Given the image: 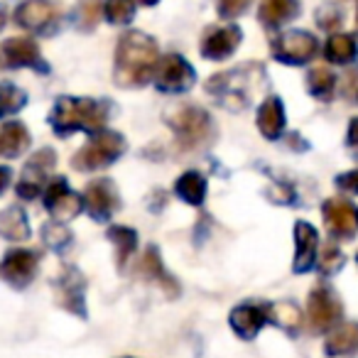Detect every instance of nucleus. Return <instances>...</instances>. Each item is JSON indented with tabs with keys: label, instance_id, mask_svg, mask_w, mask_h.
<instances>
[{
	"label": "nucleus",
	"instance_id": "40",
	"mask_svg": "<svg viewBox=\"0 0 358 358\" xmlns=\"http://www.w3.org/2000/svg\"><path fill=\"white\" fill-rule=\"evenodd\" d=\"M10 179H13V169L10 167H0V194L8 189Z\"/></svg>",
	"mask_w": 358,
	"mask_h": 358
},
{
	"label": "nucleus",
	"instance_id": "33",
	"mask_svg": "<svg viewBox=\"0 0 358 358\" xmlns=\"http://www.w3.org/2000/svg\"><path fill=\"white\" fill-rule=\"evenodd\" d=\"M42 241L47 243V248L57 250V253H64L66 248H71L74 243V236H71L69 226L59 224V221H52L42 229Z\"/></svg>",
	"mask_w": 358,
	"mask_h": 358
},
{
	"label": "nucleus",
	"instance_id": "24",
	"mask_svg": "<svg viewBox=\"0 0 358 358\" xmlns=\"http://www.w3.org/2000/svg\"><path fill=\"white\" fill-rule=\"evenodd\" d=\"M32 138L22 123H3L0 125V159H13L20 157L27 148H30Z\"/></svg>",
	"mask_w": 358,
	"mask_h": 358
},
{
	"label": "nucleus",
	"instance_id": "34",
	"mask_svg": "<svg viewBox=\"0 0 358 358\" xmlns=\"http://www.w3.org/2000/svg\"><path fill=\"white\" fill-rule=\"evenodd\" d=\"M106 17L113 25H128L135 17V3L133 0H106Z\"/></svg>",
	"mask_w": 358,
	"mask_h": 358
},
{
	"label": "nucleus",
	"instance_id": "5",
	"mask_svg": "<svg viewBox=\"0 0 358 358\" xmlns=\"http://www.w3.org/2000/svg\"><path fill=\"white\" fill-rule=\"evenodd\" d=\"M125 138L115 130H99V133L91 135V140L74 155V169L79 172H96V169H103L108 164H113L118 157H123L125 152Z\"/></svg>",
	"mask_w": 358,
	"mask_h": 358
},
{
	"label": "nucleus",
	"instance_id": "13",
	"mask_svg": "<svg viewBox=\"0 0 358 358\" xmlns=\"http://www.w3.org/2000/svg\"><path fill=\"white\" fill-rule=\"evenodd\" d=\"M37 268H40V255L27 248H13L6 253L0 263V278L6 280L10 287L25 289L35 280Z\"/></svg>",
	"mask_w": 358,
	"mask_h": 358
},
{
	"label": "nucleus",
	"instance_id": "37",
	"mask_svg": "<svg viewBox=\"0 0 358 358\" xmlns=\"http://www.w3.org/2000/svg\"><path fill=\"white\" fill-rule=\"evenodd\" d=\"M253 0H216V10H219V17L224 20H234V17L243 15L250 8Z\"/></svg>",
	"mask_w": 358,
	"mask_h": 358
},
{
	"label": "nucleus",
	"instance_id": "15",
	"mask_svg": "<svg viewBox=\"0 0 358 358\" xmlns=\"http://www.w3.org/2000/svg\"><path fill=\"white\" fill-rule=\"evenodd\" d=\"M243 32L236 25H224V27H209L201 37V57L211 62H224L238 50Z\"/></svg>",
	"mask_w": 358,
	"mask_h": 358
},
{
	"label": "nucleus",
	"instance_id": "19",
	"mask_svg": "<svg viewBox=\"0 0 358 358\" xmlns=\"http://www.w3.org/2000/svg\"><path fill=\"white\" fill-rule=\"evenodd\" d=\"M231 329L238 334L241 338L250 341V338L258 336V331L270 322L268 317V304H241L231 312L229 317Z\"/></svg>",
	"mask_w": 358,
	"mask_h": 358
},
{
	"label": "nucleus",
	"instance_id": "39",
	"mask_svg": "<svg viewBox=\"0 0 358 358\" xmlns=\"http://www.w3.org/2000/svg\"><path fill=\"white\" fill-rule=\"evenodd\" d=\"M346 143L351 145V148H358V118H351V123H348Z\"/></svg>",
	"mask_w": 358,
	"mask_h": 358
},
{
	"label": "nucleus",
	"instance_id": "14",
	"mask_svg": "<svg viewBox=\"0 0 358 358\" xmlns=\"http://www.w3.org/2000/svg\"><path fill=\"white\" fill-rule=\"evenodd\" d=\"M81 196H84V209L99 224H108L110 216L120 209L118 192H115L110 179H96V182H91Z\"/></svg>",
	"mask_w": 358,
	"mask_h": 358
},
{
	"label": "nucleus",
	"instance_id": "26",
	"mask_svg": "<svg viewBox=\"0 0 358 358\" xmlns=\"http://www.w3.org/2000/svg\"><path fill=\"white\" fill-rule=\"evenodd\" d=\"M0 236L15 243L30 238V221L22 206H8L6 211H0Z\"/></svg>",
	"mask_w": 358,
	"mask_h": 358
},
{
	"label": "nucleus",
	"instance_id": "22",
	"mask_svg": "<svg viewBox=\"0 0 358 358\" xmlns=\"http://www.w3.org/2000/svg\"><path fill=\"white\" fill-rule=\"evenodd\" d=\"M324 353L331 358L358 353V324L346 322L334 327L331 334L327 336V341H324Z\"/></svg>",
	"mask_w": 358,
	"mask_h": 358
},
{
	"label": "nucleus",
	"instance_id": "7",
	"mask_svg": "<svg viewBox=\"0 0 358 358\" xmlns=\"http://www.w3.org/2000/svg\"><path fill=\"white\" fill-rule=\"evenodd\" d=\"M155 86L164 94H185L194 86L196 74L192 69V64L179 55H167L157 62L152 76Z\"/></svg>",
	"mask_w": 358,
	"mask_h": 358
},
{
	"label": "nucleus",
	"instance_id": "25",
	"mask_svg": "<svg viewBox=\"0 0 358 358\" xmlns=\"http://www.w3.org/2000/svg\"><path fill=\"white\" fill-rule=\"evenodd\" d=\"M174 194L182 201H187L189 206H201L206 199V179L201 172L196 169H189L182 177L174 182Z\"/></svg>",
	"mask_w": 358,
	"mask_h": 358
},
{
	"label": "nucleus",
	"instance_id": "6",
	"mask_svg": "<svg viewBox=\"0 0 358 358\" xmlns=\"http://www.w3.org/2000/svg\"><path fill=\"white\" fill-rule=\"evenodd\" d=\"M307 317L312 331H331L334 327L341 324L343 317V304L338 299V294L334 292L329 285H317V287L309 292L307 299Z\"/></svg>",
	"mask_w": 358,
	"mask_h": 358
},
{
	"label": "nucleus",
	"instance_id": "29",
	"mask_svg": "<svg viewBox=\"0 0 358 358\" xmlns=\"http://www.w3.org/2000/svg\"><path fill=\"white\" fill-rule=\"evenodd\" d=\"M268 317L273 324H278L280 329L289 334H297L299 327H302V312H299L297 304L292 302H275L268 304Z\"/></svg>",
	"mask_w": 358,
	"mask_h": 358
},
{
	"label": "nucleus",
	"instance_id": "12",
	"mask_svg": "<svg viewBox=\"0 0 358 358\" xmlns=\"http://www.w3.org/2000/svg\"><path fill=\"white\" fill-rule=\"evenodd\" d=\"M0 66L3 69H22V66H30V69L50 71V66L45 64L40 55V47L30 37H10L0 45Z\"/></svg>",
	"mask_w": 358,
	"mask_h": 358
},
{
	"label": "nucleus",
	"instance_id": "30",
	"mask_svg": "<svg viewBox=\"0 0 358 358\" xmlns=\"http://www.w3.org/2000/svg\"><path fill=\"white\" fill-rule=\"evenodd\" d=\"M106 236H108V241H113L115 250H118V268L123 270L130 255L138 248V234L133 229H128V226H110Z\"/></svg>",
	"mask_w": 358,
	"mask_h": 358
},
{
	"label": "nucleus",
	"instance_id": "27",
	"mask_svg": "<svg viewBox=\"0 0 358 358\" xmlns=\"http://www.w3.org/2000/svg\"><path fill=\"white\" fill-rule=\"evenodd\" d=\"M358 55V42L353 35H343V32H336L327 40L324 45V57L331 64H351Z\"/></svg>",
	"mask_w": 358,
	"mask_h": 358
},
{
	"label": "nucleus",
	"instance_id": "21",
	"mask_svg": "<svg viewBox=\"0 0 358 358\" xmlns=\"http://www.w3.org/2000/svg\"><path fill=\"white\" fill-rule=\"evenodd\" d=\"M285 106L278 96H270L263 101V106L258 108V130L268 140H278L285 133Z\"/></svg>",
	"mask_w": 358,
	"mask_h": 358
},
{
	"label": "nucleus",
	"instance_id": "28",
	"mask_svg": "<svg viewBox=\"0 0 358 358\" xmlns=\"http://www.w3.org/2000/svg\"><path fill=\"white\" fill-rule=\"evenodd\" d=\"M307 91L319 101H331L336 91V74L327 66H314L307 74Z\"/></svg>",
	"mask_w": 358,
	"mask_h": 358
},
{
	"label": "nucleus",
	"instance_id": "20",
	"mask_svg": "<svg viewBox=\"0 0 358 358\" xmlns=\"http://www.w3.org/2000/svg\"><path fill=\"white\" fill-rule=\"evenodd\" d=\"M140 273H143L148 280H152V282H157L159 287L164 289L167 297H177L179 294L177 280L164 270V263H162V258H159V250L155 248V245H150V248L145 250L143 260H140Z\"/></svg>",
	"mask_w": 358,
	"mask_h": 358
},
{
	"label": "nucleus",
	"instance_id": "1",
	"mask_svg": "<svg viewBox=\"0 0 358 358\" xmlns=\"http://www.w3.org/2000/svg\"><path fill=\"white\" fill-rule=\"evenodd\" d=\"M157 42L145 32H125L115 50V81L123 89L152 81L157 66Z\"/></svg>",
	"mask_w": 358,
	"mask_h": 358
},
{
	"label": "nucleus",
	"instance_id": "42",
	"mask_svg": "<svg viewBox=\"0 0 358 358\" xmlns=\"http://www.w3.org/2000/svg\"><path fill=\"white\" fill-rule=\"evenodd\" d=\"M3 25H6V15H3V10H0V30H3Z\"/></svg>",
	"mask_w": 358,
	"mask_h": 358
},
{
	"label": "nucleus",
	"instance_id": "16",
	"mask_svg": "<svg viewBox=\"0 0 358 358\" xmlns=\"http://www.w3.org/2000/svg\"><path fill=\"white\" fill-rule=\"evenodd\" d=\"M57 292V304L64 307L66 312L76 314V317L86 319V302H84V292H86V282L81 278V273L76 268H69L55 285Z\"/></svg>",
	"mask_w": 358,
	"mask_h": 358
},
{
	"label": "nucleus",
	"instance_id": "36",
	"mask_svg": "<svg viewBox=\"0 0 358 358\" xmlns=\"http://www.w3.org/2000/svg\"><path fill=\"white\" fill-rule=\"evenodd\" d=\"M343 22V8L334 0H329L327 6H322L317 10V25L322 30H336L338 25Z\"/></svg>",
	"mask_w": 358,
	"mask_h": 358
},
{
	"label": "nucleus",
	"instance_id": "23",
	"mask_svg": "<svg viewBox=\"0 0 358 358\" xmlns=\"http://www.w3.org/2000/svg\"><path fill=\"white\" fill-rule=\"evenodd\" d=\"M302 6L299 0H260V10L258 17L265 27H282L285 22L294 20L299 15Z\"/></svg>",
	"mask_w": 358,
	"mask_h": 358
},
{
	"label": "nucleus",
	"instance_id": "38",
	"mask_svg": "<svg viewBox=\"0 0 358 358\" xmlns=\"http://www.w3.org/2000/svg\"><path fill=\"white\" fill-rule=\"evenodd\" d=\"M336 187L348 194H358V167L351 169V172H343L336 177Z\"/></svg>",
	"mask_w": 358,
	"mask_h": 358
},
{
	"label": "nucleus",
	"instance_id": "8",
	"mask_svg": "<svg viewBox=\"0 0 358 358\" xmlns=\"http://www.w3.org/2000/svg\"><path fill=\"white\" fill-rule=\"evenodd\" d=\"M319 52V42L312 32L304 30H289L282 32L278 40L273 42V57L282 64H307L317 57Z\"/></svg>",
	"mask_w": 358,
	"mask_h": 358
},
{
	"label": "nucleus",
	"instance_id": "18",
	"mask_svg": "<svg viewBox=\"0 0 358 358\" xmlns=\"http://www.w3.org/2000/svg\"><path fill=\"white\" fill-rule=\"evenodd\" d=\"M294 243H297V250H294V265L292 270L297 275L309 273L317 263V250H319V234L312 224L307 221H297L294 224Z\"/></svg>",
	"mask_w": 358,
	"mask_h": 358
},
{
	"label": "nucleus",
	"instance_id": "35",
	"mask_svg": "<svg viewBox=\"0 0 358 358\" xmlns=\"http://www.w3.org/2000/svg\"><path fill=\"white\" fill-rule=\"evenodd\" d=\"M343 253H341V248H338L336 243H327L324 245V250H322V258L317 260V268H319V273L322 275H334V273H338V270L343 268Z\"/></svg>",
	"mask_w": 358,
	"mask_h": 358
},
{
	"label": "nucleus",
	"instance_id": "31",
	"mask_svg": "<svg viewBox=\"0 0 358 358\" xmlns=\"http://www.w3.org/2000/svg\"><path fill=\"white\" fill-rule=\"evenodd\" d=\"M103 13L106 0H79V6H76V27L84 32L94 30Z\"/></svg>",
	"mask_w": 358,
	"mask_h": 358
},
{
	"label": "nucleus",
	"instance_id": "11",
	"mask_svg": "<svg viewBox=\"0 0 358 358\" xmlns=\"http://www.w3.org/2000/svg\"><path fill=\"white\" fill-rule=\"evenodd\" d=\"M327 231L336 241H351L358 234V206L348 199H327L322 204Z\"/></svg>",
	"mask_w": 358,
	"mask_h": 358
},
{
	"label": "nucleus",
	"instance_id": "9",
	"mask_svg": "<svg viewBox=\"0 0 358 358\" xmlns=\"http://www.w3.org/2000/svg\"><path fill=\"white\" fill-rule=\"evenodd\" d=\"M55 164H57L55 150L42 148L37 155H32L27 159L25 169H22L20 179H17V187H15L17 196L25 201L37 199V194H42V189L47 187V179H50V172Z\"/></svg>",
	"mask_w": 358,
	"mask_h": 358
},
{
	"label": "nucleus",
	"instance_id": "10",
	"mask_svg": "<svg viewBox=\"0 0 358 358\" xmlns=\"http://www.w3.org/2000/svg\"><path fill=\"white\" fill-rule=\"evenodd\" d=\"M45 209L50 211V216L59 224H69L71 219L81 214L84 209V196H79L76 192L69 189L66 177L52 179L45 189Z\"/></svg>",
	"mask_w": 358,
	"mask_h": 358
},
{
	"label": "nucleus",
	"instance_id": "3",
	"mask_svg": "<svg viewBox=\"0 0 358 358\" xmlns=\"http://www.w3.org/2000/svg\"><path fill=\"white\" fill-rule=\"evenodd\" d=\"M265 84V71L260 64H241L238 69L216 74L206 81V91L219 99L226 108H245Z\"/></svg>",
	"mask_w": 358,
	"mask_h": 358
},
{
	"label": "nucleus",
	"instance_id": "32",
	"mask_svg": "<svg viewBox=\"0 0 358 358\" xmlns=\"http://www.w3.org/2000/svg\"><path fill=\"white\" fill-rule=\"evenodd\" d=\"M27 103V94L22 89H17L15 84L6 81L0 84V118H8V115L22 110Z\"/></svg>",
	"mask_w": 358,
	"mask_h": 358
},
{
	"label": "nucleus",
	"instance_id": "2",
	"mask_svg": "<svg viewBox=\"0 0 358 358\" xmlns=\"http://www.w3.org/2000/svg\"><path fill=\"white\" fill-rule=\"evenodd\" d=\"M110 115L108 101L94 99H74V96H62L57 99L55 108L50 113V123L59 138L71 133H99L106 128Z\"/></svg>",
	"mask_w": 358,
	"mask_h": 358
},
{
	"label": "nucleus",
	"instance_id": "17",
	"mask_svg": "<svg viewBox=\"0 0 358 358\" xmlns=\"http://www.w3.org/2000/svg\"><path fill=\"white\" fill-rule=\"evenodd\" d=\"M59 15V8L52 0H25L15 8V22L30 32H42Z\"/></svg>",
	"mask_w": 358,
	"mask_h": 358
},
{
	"label": "nucleus",
	"instance_id": "41",
	"mask_svg": "<svg viewBox=\"0 0 358 358\" xmlns=\"http://www.w3.org/2000/svg\"><path fill=\"white\" fill-rule=\"evenodd\" d=\"M135 6H155V3H157V0H133Z\"/></svg>",
	"mask_w": 358,
	"mask_h": 358
},
{
	"label": "nucleus",
	"instance_id": "4",
	"mask_svg": "<svg viewBox=\"0 0 358 358\" xmlns=\"http://www.w3.org/2000/svg\"><path fill=\"white\" fill-rule=\"evenodd\" d=\"M164 120L182 148H199L214 135V120L201 106L179 103L164 113Z\"/></svg>",
	"mask_w": 358,
	"mask_h": 358
},
{
	"label": "nucleus",
	"instance_id": "43",
	"mask_svg": "<svg viewBox=\"0 0 358 358\" xmlns=\"http://www.w3.org/2000/svg\"><path fill=\"white\" fill-rule=\"evenodd\" d=\"M356 3H358V0H356ZM356 27H358V6H356Z\"/></svg>",
	"mask_w": 358,
	"mask_h": 358
}]
</instances>
